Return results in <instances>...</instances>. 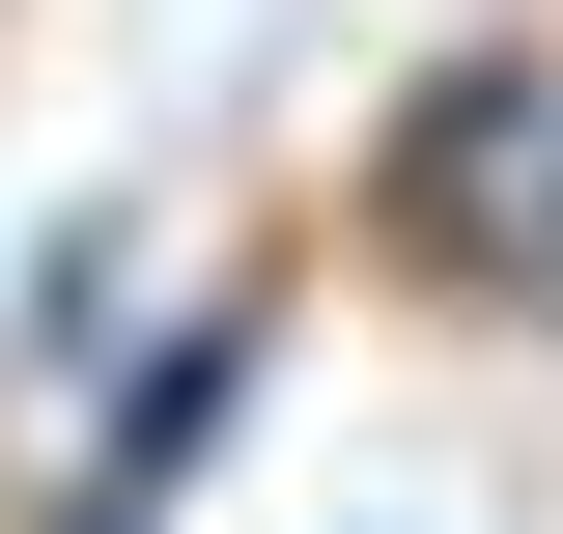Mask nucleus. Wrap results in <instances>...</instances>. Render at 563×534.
Instances as JSON below:
<instances>
[{
	"label": "nucleus",
	"mask_w": 563,
	"mask_h": 534,
	"mask_svg": "<svg viewBox=\"0 0 563 534\" xmlns=\"http://www.w3.org/2000/svg\"><path fill=\"white\" fill-rule=\"evenodd\" d=\"M536 198H563V29H451V57L339 141V254L395 281V310H451V337H507Z\"/></svg>",
	"instance_id": "f257e3e1"
},
{
	"label": "nucleus",
	"mask_w": 563,
	"mask_h": 534,
	"mask_svg": "<svg viewBox=\"0 0 563 534\" xmlns=\"http://www.w3.org/2000/svg\"><path fill=\"white\" fill-rule=\"evenodd\" d=\"M254 394H282V281H169L141 366L85 394V450H57V507H29V534H169V507L225 478V422H254Z\"/></svg>",
	"instance_id": "f03ea898"
},
{
	"label": "nucleus",
	"mask_w": 563,
	"mask_h": 534,
	"mask_svg": "<svg viewBox=\"0 0 563 534\" xmlns=\"http://www.w3.org/2000/svg\"><path fill=\"white\" fill-rule=\"evenodd\" d=\"M507 337H563V198H536V281H507Z\"/></svg>",
	"instance_id": "20e7f679"
},
{
	"label": "nucleus",
	"mask_w": 563,
	"mask_h": 534,
	"mask_svg": "<svg viewBox=\"0 0 563 534\" xmlns=\"http://www.w3.org/2000/svg\"><path fill=\"white\" fill-rule=\"evenodd\" d=\"M141 310H169L141 198H85V225H29V254H0V366H57V394H113V366H141Z\"/></svg>",
	"instance_id": "7ed1b4c3"
}]
</instances>
